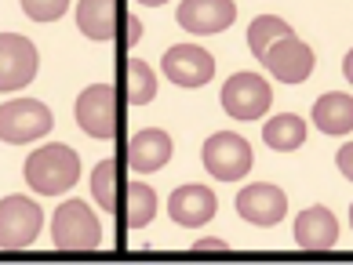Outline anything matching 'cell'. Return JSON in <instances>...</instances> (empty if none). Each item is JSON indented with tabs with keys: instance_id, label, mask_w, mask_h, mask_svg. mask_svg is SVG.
I'll return each mask as SVG.
<instances>
[{
	"instance_id": "cell-17",
	"label": "cell",
	"mask_w": 353,
	"mask_h": 265,
	"mask_svg": "<svg viewBox=\"0 0 353 265\" xmlns=\"http://www.w3.org/2000/svg\"><path fill=\"white\" fill-rule=\"evenodd\" d=\"M124 229H146L157 215V193L142 182H128L121 189V204H117Z\"/></svg>"
},
{
	"instance_id": "cell-4",
	"label": "cell",
	"mask_w": 353,
	"mask_h": 265,
	"mask_svg": "<svg viewBox=\"0 0 353 265\" xmlns=\"http://www.w3.org/2000/svg\"><path fill=\"white\" fill-rule=\"evenodd\" d=\"M51 240L59 251H95L102 244V225L84 200H66L51 218Z\"/></svg>"
},
{
	"instance_id": "cell-22",
	"label": "cell",
	"mask_w": 353,
	"mask_h": 265,
	"mask_svg": "<svg viewBox=\"0 0 353 265\" xmlns=\"http://www.w3.org/2000/svg\"><path fill=\"white\" fill-rule=\"evenodd\" d=\"M292 33V25H288L284 19H277V15H259L252 25H248V47H252V55L255 59H263L266 51L281 41V36H288Z\"/></svg>"
},
{
	"instance_id": "cell-16",
	"label": "cell",
	"mask_w": 353,
	"mask_h": 265,
	"mask_svg": "<svg viewBox=\"0 0 353 265\" xmlns=\"http://www.w3.org/2000/svg\"><path fill=\"white\" fill-rule=\"evenodd\" d=\"M339 240V222L328 207L313 204L295 218V244L303 251H328Z\"/></svg>"
},
{
	"instance_id": "cell-1",
	"label": "cell",
	"mask_w": 353,
	"mask_h": 265,
	"mask_svg": "<svg viewBox=\"0 0 353 265\" xmlns=\"http://www.w3.org/2000/svg\"><path fill=\"white\" fill-rule=\"evenodd\" d=\"M77 178H81V156L62 142L41 145L26 160V182L41 196H62L66 189L77 185Z\"/></svg>"
},
{
	"instance_id": "cell-12",
	"label": "cell",
	"mask_w": 353,
	"mask_h": 265,
	"mask_svg": "<svg viewBox=\"0 0 353 265\" xmlns=\"http://www.w3.org/2000/svg\"><path fill=\"white\" fill-rule=\"evenodd\" d=\"M175 19L193 36H212L237 22V8H233V0H182Z\"/></svg>"
},
{
	"instance_id": "cell-6",
	"label": "cell",
	"mask_w": 353,
	"mask_h": 265,
	"mask_svg": "<svg viewBox=\"0 0 353 265\" xmlns=\"http://www.w3.org/2000/svg\"><path fill=\"white\" fill-rule=\"evenodd\" d=\"M44 211L30 196H4L0 200V247L4 251H22L41 236Z\"/></svg>"
},
{
	"instance_id": "cell-25",
	"label": "cell",
	"mask_w": 353,
	"mask_h": 265,
	"mask_svg": "<svg viewBox=\"0 0 353 265\" xmlns=\"http://www.w3.org/2000/svg\"><path fill=\"white\" fill-rule=\"evenodd\" d=\"M335 164H339V171L353 182V142H346L343 149H339V156H335Z\"/></svg>"
},
{
	"instance_id": "cell-5",
	"label": "cell",
	"mask_w": 353,
	"mask_h": 265,
	"mask_svg": "<svg viewBox=\"0 0 353 265\" xmlns=\"http://www.w3.org/2000/svg\"><path fill=\"white\" fill-rule=\"evenodd\" d=\"M201 160L215 182H241L252 171V145L237 131H219L204 142Z\"/></svg>"
},
{
	"instance_id": "cell-29",
	"label": "cell",
	"mask_w": 353,
	"mask_h": 265,
	"mask_svg": "<svg viewBox=\"0 0 353 265\" xmlns=\"http://www.w3.org/2000/svg\"><path fill=\"white\" fill-rule=\"evenodd\" d=\"M350 225H353V207H350Z\"/></svg>"
},
{
	"instance_id": "cell-20",
	"label": "cell",
	"mask_w": 353,
	"mask_h": 265,
	"mask_svg": "<svg viewBox=\"0 0 353 265\" xmlns=\"http://www.w3.org/2000/svg\"><path fill=\"white\" fill-rule=\"evenodd\" d=\"M121 84H124V98L132 105H146L157 98V76L142 59H128L121 65Z\"/></svg>"
},
{
	"instance_id": "cell-18",
	"label": "cell",
	"mask_w": 353,
	"mask_h": 265,
	"mask_svg": "<svg viewBox=\"0 0 353 265\" xmlns=\"http://www.w3.org/2000/svg\"><path fill=\"white\" fill-rule=\"evenodd\" d=\"M313 124L324 135H350L353 131V98L343 91H328L313 102Z\"/></svg>"
},
{
	"instance_id": "cell-13",
	"label": "cell",
	"mask_w": 353,
	"mask_h": 265,
	"mask_svg": "<svg viewBox=\"0 0 353 265\" xmlns=\"http://www.w3.org/2000/svg\"><path fill=\"white\" fill-rule=\"evenodd\" d=\"M215 211H219L215 193L208 189V185H197V182L179 185V189L168 196V215H172V222L182 225V229H197V225L212 222Z\"/></svg>"
},
{
	"instance_id": "cell-15",
	"label": "cell",
	"mask_w": 353,
	"mask_h": 265,
	"mask_svg": "<svg viewBox=\"0 0 353 265\" xmlns=\"http://www.w3.org/2000/svg\"><path fill=\"white\" fill-rule=\"evenodd\" d=\"M175 145H172V135L161 127H146L139 131V135H132V142H128V167L139 171V175H153V171H161L168 160H172Z\"/></svg>"
},
{
	"instance_id": "cell-8",
	"label": "cell",
	"mask_w": 353,
	"mask_h": 265,
	"mask_svg": "<svg viewBox=\"0 0 353 265\" xmlns=\"http://www.w3.org/2000/svg\"><path fill=\"white\" fill-rule=\"evenodd\" d=\"M37 65H41V55H37L33 41L19 33H0V95L30 87Z\"/></svg>"
},
{
	"instance_id": "cell-21",
	"label": "cell",
	"mask_w": 353,
	"mask_h": 265,
	"mask_svg": "<svg viewBox=\"0 0 353 265\" xmlns=\"http://www.w3.org/2000/svg\"><path fill=\"white\" fill-rule=\"evenodd\" d=\"M121 164L117 160H102L95 171H91V193H95V200L102 211H110V215H117V204H121Z\"/></svg>"
},
{
	"instance_id": "cell-10",
	"label": "cell",
	"mask_w": 353,
	"mask_h": 265,
	"mask_svg": "<svg viewBox=\"0 0 353 265\" xmlns=\"http://www.w3.org/2000/svg\"><path fill=\"white\" fill-rule=\"evenodd\" d=\"M259 62H263L266 70L273 73V81H281V84H303V81H310L313 62H317V59H313V47L310 44H303L295 33H288Z\"/></svg>"
},
{
	"instance_id": "cell-24",
	"label": "cell",
	"mask_w": 353,
	"mask_h": 265,
	"mask_svg": "<svg viewBox=\"0 0 353 265\" xmlns=\"http://www.w3.org/2000/svg\"><path fill=\"white\" fill-rule=\"evenodd\" d=\"M139 36H142V22L135 19V15H124V22H121V41L124 47H132V44H139Z\"/></svg>"
},
{
	"instance_id": "cell-2",
	"label": "cell",
	"mask_w": 353,
	"mask_h": 265,
	"mask_svg": "<svg viewBox=\"0 0 353 265\" xmlns=\"http://www.w3.org/2000/svg\"><path fill=\"white\" fill-rule=\"evenodd\" d=\"M77 124H81L84 135L91 138H113L117 131H121V95H117V87L110 84H91L81 91V98H77Z\"/></svg>"
},
{
	"instance_id": "cell-9",
	"label": "cell",
	"mask_w": 353,
	"mask_h": 265,
	"mask_svg": "<svg viewBox=\"0 0 353 265\" xmlns=\"http://www.w3.org/2000/svg\"><path fill=\"white\" fill-rule=\"evenodd\" d=\"M161 70L179 87H204L215 76V59L201 44H175L164 51Z\"/></svg>"
},
{
	"instance_id": "cell-27",
	"label": "cell",
	"mask_w": 353,
	"mask_h": 265,
	"mask_svg": "<svg viewBox=\"0 0 353 265\" xmlns=\"http://www.w3.org/2000/svg\"><path fill=\"white\" fill-rule=\"evenodd\" d=\"M343 73H346V81L353 84V47L346 51V59H343Z\"/></svg>"
},
{
	"instance_id": "cell-14",
	"label": "cell",
	"mask_w": 353,
	"mask_h": 265,
	"mask_svg": "<svg viewBox=\"0 0 353 265\" xmlns=\"http://www.w3.org/2000/svg\"><path fill=\"white\" fill-rule=\"evenodd\" d=\"M121 22H124V11H121V0H81L77 4V30H81L88 41H117L121 36Z\"/></svg>"
},
{
	"instance_id": "cell-26",
	"label": "cell",
	"mask_w": 353,
	"mask_h": 265,
	"mask_svg": "<svg viewBox=\"0 0 353 265\" xmlns=\"http://www.w3.org/2000/svg\"><path fill=\"white\" fill-rule=\"evenodd\" d=\"M212 251H215V255H226V244H222V240H212V236H208V240H201L197 247H193V255H212Z\"/></svg>"
},
{
	"instance_id": "cell-19",
	"label": "cell",
	"mask_w": 353,
	"mask_h": 265,
	"mask_svg": "<svg viewBox=\"0 0 353 265\" xmlns=\"http://www.w3.org/2000/svg\"><path fill=\"white\" fill-rule=\"evenodd\" d=\"M263 142L270 145L273 153H295L299 145L306 142V120L295 113H277L270 116L263 127Z\"/></svg>"
},
{
	"instance_id": "cell-28",
	"label": "cell",
	"mask_w": 353,
	"mask_h": 265,
	"mask_svg": "<svg viewBox=\"0 0 353 265\" xmlns=\"http://www.w3.org/2000/svg\"><path fill=\"white\" fill-rule=\"evenodd\" d=\"M139 4H146V8H161V4H168V0H139Z\"/></svg>"
},
{
	"instance_id": "cell-23",
	"label": "cell",
	"mask_w": 353,
	"mask_h": 265,
	"mask_svg": "<svg viewBox=\"0 0 353 265\" xmlns=\"http://www.w3.org/2000/svg\"><path fill=\"white\" fill-rule=\"evenodd\" d=\"M19 4L33 22H59L62 15H66L70 0H19Z\"/></svg>"
},
{
	"instance_id": "cell-11",
	"label": "cell",
	"mask_w": 353,
	"mask_h": 265,
	"mask_svg": "<svg viewBox=\"0 0 353 265\" xmlns=\"http://www.w3.org/2000/svg\"><path fill=\"white\" fill-rule=\"evenodd\" d=\"M237 215L244 222H252V225L270 229V225H277L288 215V196H284L281 185H273V182L244 185V189L237 193Z\"/></svg>"
},
{
	"instance_id": "cell-3",
	"label": "cell",
	"mask_w": 353,
	"mask_h": 265,
	"mask_svg": "<svg viewBox=\"0 0 353 265\" xmlns=\"http://www.w3.org/2000/svg\"><path fill=\"white\" fill-rule=\"evenodd\" d=\"M51 127H55V116L37 98H11L0 105V142H8V145L37 142Z\"/></svg>"
},
{
	"instance_id": "cell-7",
	"label": "cell",
	"mask_w": 353,
	"mask_h": 265,
	"mask_svg": "<svg viewBox=\"0 0 353 265\" xmlns=\"http://www.w3.org/2000/svg\"><path fill=\"white\" fill-rule=\"evenodd\" d=\"M222 109H226L233 120H259L266 116L273 91L259 73H233L226 84H222Z\"/></svg>"
}]
</instances>
